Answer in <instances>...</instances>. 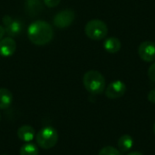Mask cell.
Returning <instances> with one entry per match:
<instances>
[{"instance_id":"3","label":"cell","mask_w":155,"mask_h":155,"mask_svg":"<svg viewBox=\"0 0 155 155\" xmlns=\"http://www.w3.org/2000/svg\"><path fill=\"white\" fill-rule=\"evenodd\" d=\"M35 140L37 144L45 149L48 150L53 148L58 142V133L52 126L43 127L36 134Z\"/></svg>"},{"instance_id":"6","label":"cell","mask_w":155,"mask_h":155,"mask_svg":"<svg viewBox=\"0 0 155 155\" xmlns=\"http://www.w3.org/2000/svg\"><path fill=\"white\" fill-rule=\"evenodd\" d=\"M138 54L142 60L145 62L155 61V43L152 41L143 42L138 48Z\"/></svg>"},{"instance_id":"15","label":"cell","mask_w":155,"mask_h":155,"mask_svg":"<svg viewBox=\"0 0 155 155\" xmlns=\"http://www.w3.org/2000/svg\"><path fill=\"white\" fill-rule=\"evenodd\" d=\"M19 153L20 155H38V149L34 143H26L20 148Z\"/></svg>"},{"instance_id":"2","label":"cell","mask_w":155,"mask_h":155,"mask_svg":"<svg viewBox=\"0 0 155 155\" xmlns=\"http://www.w3.org/2000/svg\"><path fill=\"white\" fill-rule=\"evenodd\" d=\"M84 88L92 94H101L105 89V79L104 75L95 70L86 72L83 77Z\"/></svg>"},{"instance_id":"22","label":"cell","mask_w":155,"mask_h":155,"mask_svg":"<svg viewBox=\"0 0 155 155\" xmlns=\"http://www.w3.org/2000/svg\"><path fill=\"white\" fill-rule=\"evenodd\" d=\"M153 132H154V134H155V123H154V124H153Z\"/></svg>"},{"instance_id":"5","label":"cell","mask_w":155,"mask_h":155,"mask_svg":"<svg viewBox=\"0 0 155 155\" xmlns=\"http://www.w3.org/2000/svg\"><path fill=\"white\" fill-rule=\"evenodd\" d=\"M74 17H75V14L72 9L62 10L54 15L53 20L54 25L60 29L66 28L73 24Z\"/></svg>"},{"instance_id":"16","label":"cell","mask_w":155,"mask_h":155,"mask_svg":"<svg viewBox=\"0 0 155 155\" xmlns=\"http://www.w3.org/2000/svg\"><path fill=\"white\" fill-rule=\"evenodd\" d=\"M98 155H121L120 152L112 146H105L103 149H101V151L99 152Z\"/></svg>"},{"instance_id":"7","label":"cell","mask_w":155,"mask_h":155,"mask_svg":"<svg viewBox=\"0 0 155 155\" xmlns=\"http://www.w3.org/2000/svg\"><path fill=\"white\" fill-rule=\"evenodd\" d=\"M126 92V85L123 81L116 80L113 83H111L106 90H105V95L109 99H118L122 96Z\"/></svg>"},{"instance_id":"14","label":"cell","mask_w":155,"mask_h":155,"mask_svg":"<svg viewBox=\"0 0 155 155\" xmlns=\"http://www.w3.org/2000/svg\"><path fill=\"white\" fill-rule=\"evenodd\" d=\"M133 145H134V140L128 134H124V135L121 136L118 141V147L123 153H125V152L131 150Z\"/></svg>"},{"instance_id":"9","label":"cell","mask_w":155,"mask_h":155,"mask_svg":"<svg viewBox=\"0 0 155 155\" xmlns=\"http://www.w3.org/2000/svg\"><path fill=\"white\" fill-rule=\"evenodd\" d=\"M16 49V45L12 37H5L0 40V54L2 56L7 57L11 56Z\"/></svg>"},{"instance_id":"21","label":"cell","mask_w":155,"mask_h":155,"mask_svg":"<svg viewBox=\"0 0 155 155\" xmlns=\"http://www.w3.org/2000/svg\"><path fill=\"white\" fill-rule=\"evenodd\" d=\"M127 155H143L141 153H139V152H132V153H128Z\"/></svg>"},{"instance_id":"10","label":"cell","mask_w":155,"mask_h":155,"mask_svg":"<svg viewBox=\"0 0 155 155\" xmlns=\"http://www.w3.org/2000/svg\"><path fill=\"white\" fill-rule=\"evenodd\" d=\"M17 136L21 141L25 143H30L35 139V132L31 125H23L17 130Z\"/></svg>"},{"instance_id":"8","label":"cell","mask_w":155,"mask_h":155,"mask_svg":"<svg viewBox=\"0 0 155 155\" xmlns=\"http://www.w3.org/2000/svg\"><path fill=\"white\" fill-rule=\"evenodd\" d=\"M3 23L5 25V29L7 35L12 37V36H16L18 35L21 31L23 30V24L21 21L13 19L9 15H5L3 18Z\"/></svg>"},{"instance_id":"19","label":"cell","mask_w":155,"mask_h":155,"mask_svg":"<svg viewBox=\"0 0 155 155\" xmlns=\"http://www.w3.org/2000/svg\"><path fill=\"white\" fill-rule=\"evenodd\" d=\"M148 100L153 103V104H155V88L153 89L149 94H148Z\"/></svg>"},{"instance_id":"4","label":"cell","mask_w":155,"mask_h":155,"mask_svg":"<svg viewBox=\"0 0 155 155\" xmlns=\"http://www.w3.org/2000/svg\"><path fill=\"white\" fill-rule=\"evenodd\" d=\"M85 35L92 40H102L108 34L107 25L100 19H93L87 22L84 27Z\"/></svg>"},{"instance_id":"18","label":"cell","mask_w":155,"mask_h":155,"mask_svg":"<svg viewBox=\"0 0 155 155\" xmlns=\"http://www.w3.org/2000/svg\"><path fill=\"white\" fill-rule=\"evenodd\" d=\"M61 0H44L45 5L47 7H55L59 5Z\"/></svg>"},{"instance_id":"13","label":"cell","mask_w":155,"mask_h":155,"mask_svg":"<svg viewBox=\"0 0 155 155\" xmlns=\"http://www.w3.org/2000/svg\"><path fill=\"white\" fill-rule=\"evenodd\" d=\"M13 103V94L6 88H0V109H7Z\"/></svg>"},{"instance_id":"20","label":"cell","mask_w":155,"mask_h":155,"mask_svg":"<svg viewBox=\"0 0 155 155\" xmlns=\"http://www.w3.org/2000/svg\"><path fill=\"white\" fill-rule=\"evenodd\" d=\"M5 34V27L2 26V25H0V40H2V38L4 37Z\"/></svg>"},{"instance_id":"1","label":"cell","mask_w":155,"mask_h":155,"mask_svg":"<svg viewBox=\"0 0 155 155\" xmlns=\"http://www.w3.org/2000/svg\"><path fill=\"white\" fill-rule=\"evenodd\" d=\"M27 35L34 45H45L53 39L54 31L50 24L45 21L37 20L29 25L27 29Z\"/></svg>"},{"instance_id":"12","label":"cell","mask_w":155,"mask_h":155,"mask_svg":"<svg viewBox=\"0 0 155 155\" xmlns=\"http://www.w3.org/2000/svg\"><path fill=\"white\" fill-rule=\"evenodd\" d=\"M121 41L116 37H109L104 43V48L110 54L118 53L121 49Z\"/></svg>"},{"instance_id":"11","label":"cell","mask_w":155,"mask_h":155,"mask_svg":"<svg viewBox=\"0 0 155 155\" xmlns=\"http://www.w3.org/2000/svg\"><path fill=\"white\" fill-rule=\"evenodd\" d=\"M25 12L30 16L37 15V14L42 9V2L41 0H25Z\"/></svg>"},{"instance_id":"17","label":"cell","mask_w":155,"mask_h":155,"mask_svg":"<svg viewBox=\"0 0 155 155\" xmlns=\"http://www.w3.org/2000/svg\"><path fill=\"white\" fill-rule=\"evenodd\" d=\"M148 76H149L150 80H152L153 82H155V62L153 64H152V65H150V67L148 69Z\"/></svg>"}]
</instances>
